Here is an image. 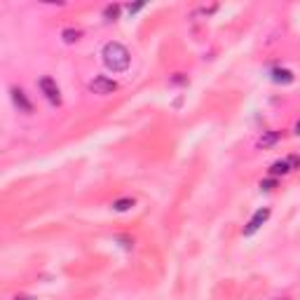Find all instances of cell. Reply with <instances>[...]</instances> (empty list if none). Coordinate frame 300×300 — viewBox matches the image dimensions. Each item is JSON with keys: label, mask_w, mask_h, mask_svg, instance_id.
Returning <instances> with one entry per match:
<instances>
[{"label": "cell", "mask_w": 300, "mask_h": 300, "mask_svg": "<svg viewBox=\"0 0 300 300\" xmlns=\"http://www.w3.org/2000/svg\"><path fill=\"white\" fill-rule=\"evenodd\" d=\"M101 56H103V63H106L108 71L113 73H124L129 68V63H132V56H129V50L124 47L122 42H106L103 45V52H101Z\"/></svg>", "instance_id": "cell-1"}, {"label": "cell", "mask_w": 300, "mask_h": 300, "mask_svg": "<svg viewBox=\"0 0 300 300\" xmlns=\"http://www.w3.org/2000/svg\"><path fill=\"white\" fill-rule=\"evenodd\" d=\"M40 92L45 94V99L50 101L52 106H61V89H59V84L54 82V80L50 78V75H45V78H40L38 82Z\"/></svg>", "instance_id": "cell-2"}, {"label": "cell", "mask_w": 300, "mask_h": 300, "mask_svg": "<svg viewBox=\"0 0 300 300\" xmlns=\"http://www.w3.org/2000/svg\"><path fill=\"white\" fill-rule=\"evenodd\" d=\"M115 89H117V82L113 78H108V75H96V78L89 82V92H94V94H99V96L113 94Z\"/></svg>", "instance_id": "cell-3"}, {"label": "cell", "mask_w": 300, "mask_h": 300, "mask_svg": "<svg viewBox=\"0 0 300 300\" xmlns=\"http://www.w3.org/2000/svg\"><path fill=\"white\" fill-rule=\"evenodd\" d=\"M10 94H12L14 106L19 108V113H24V115H31V113H33V103H31V99L26 96V92H24L22 87H12Z\"/></svg>", "instance_id": "cell-4"}, {"label": "cell", "mask_w": 300, "mask_h": 300, "mask_svg": "<svg viewBox=\"0 0 300 300\" xmlns=\"http://www.w3.org/2000/svg\"><path fill=\"white\" fill-rule=\"evenodd\" d=\"M267 218H270V209H267V206H263V209H258V211L253 213V216H251L249 225H246V228H244V234H246V237H251V234L256 232V230H261V225L267 221Z\"/></svg>", "instance_id": "cell-5"}, {"label": "cell", "mask_w": 300, "mask_h": 300, "mask_svg": "<svg viewBox=\"0 0 300 300\" xmlns=\"http://www.w3.org/2000/svg\"><path fill=\"white\" fill-rule=\"evenodd\" d=\"M270 78L277 84H291L293 82V73H291L289 68H272V71H270Z\"/></svg>", "instance_id": "cell-6"}, {"label": "cell", "mask_w": 300, "mask_h": 300, "mask_svg": "<svg viewBox=\"0 0 300 300\" xmlns=\"http://www.w3.org/2000/svg\"><path fill=\"white\" fill-rule=\"evenodd\" d=\"M279 139H282L279 132H265L261 139H258V145H261V148H270V145H274Z\"/></svg>", "instance_id": "cell-7"}, {"label": "cell", "mask_w": 300, "mask_h": 300, "mask_svg": "<svg viewBox=\"0 0 300 300\" xmlns=\"http://www.w3.org/2000/svg\"><path fill=\"white\" fill-rule=\"evenodd\" d=\"M289 172H291L289 160H277L272 167H270V174H272V176H286Z\"/></svg>", "instance_id": "cell-8"}, {"label": "cell", "mask_w": 300, "mask_h": 300, "mask_svg": "<svg viewBox=\"0 0 300 300\" xmlns=\"http://www.w3.org/2000/svg\"><path fill=\"white\" fill-rule=\"evenodd\" d=\"M80 35H82V31H78V28H66V31L61 33V38H63V42L73 45V42H78L80 40Z\"/></svg>", "instance_id": "cell-9"}, {"label": "cell", "mask_w": 300, "mask_h": 300, "mask_svg": "<svg viewBox=\"0 0 300 300\" xmlns=\"http://www.w3.org/2000/svg\"><path fill=\"white\" fill-rule=\"evenodd\" d=\"M134 204H136V202H134L132 197H122V200H115V202H113V209H115V211H129Z\"/></svg>", "instance_id": "cell-10"}, {"label": "cell", "mask_w": 300, "mask_h": 300, "mask_svg": "<svg viewBox=\"0 0 300 300\" xmlns=\"http://www.w3.org/2000/svg\"><path fill=\"white\" fill-rule=\"evenodd\" d=\"M120 12H122V5H108L106 10H103V17L111 19V22H115V19L120 17Z\"/></svg>", "instance_id": "cell-11"}, {"label": "cell", "mask_w": 300, "mask_h": 300, "mask_svg": "<svg viewBox=\"0 0 300 300\" xmlns=\"http://www.w3.org/2000/svg\"><path fill=\"white\" fill-rule=\"evenodd\" d=\"M274 185H277V181H274V178H267V181H261V188H263V190H272Z\"/></svg>", "instance_id": "cell-12"}, {"label": "cell", "mask_w": 300, "mask_h": 300, "mask_svg": "<svg viewBox=\"0 0 300 300\" xmlns=\"http://www.w3.org/2000/svg\"><path fill=\"white\" fill-rule=\"evenodd\" d=\"M289 164H291V169H300V157L298 155H291L289 157Z\"/></svg>", "instance_id": "cell-13"}, {"label": "cell", "mask_w": 300, "mask_h": 300, "mask_svg": "<svg viewBox=\"0 0 300 300\" xmlns=\"http://www.w3.org/2000/svg\"><path fill=\"white\" fill-rule=\"evenodd\" d=\"M139 10H143V3H136V5H127V12H129V14H134V12H139Z\"/></svg>", "instance_id": "cell-14"}, {"label": "cell", "mask_w": 300, "mask_h": 300, "mask_svg": "<svg viewBox=\"0 0 300 300\" xmlns=\"http://www.w3.org/2000/svg\"><path fill=\"white\" fill-rule=\"evenodd\" d=\"M14 300H35V298H33V295H17Z\"/></svg>", "instance_id": "cell-15"}, {"label": "cell", "mask_w": 300, "mask_h": 300, "mask_svg": "<svg viewBox=\"0 0 300 300\" xmlns=\"http://www.w3.org/2000/svg\"><path fill=\"white\" fill-rule=\"evenodd\" d=\"M295 134H298V136H300V120H298V122H295Z\"/></svg>", "instance_id": "cell-16"}]
</instances>
